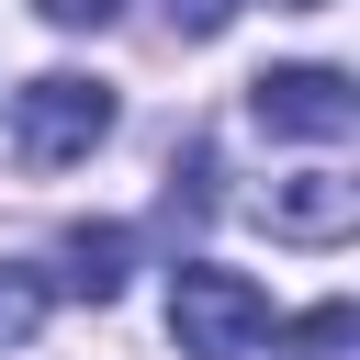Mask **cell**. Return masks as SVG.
<instances>
[{
    "mask_svg": "<svg viewBox=\"0 0 360 360\" xmlns=\"http://www.w3.org/2000/svg\"><path fill=\"white\" fill-rule=\"evenodd\" d=\"M259 225H270V236H304V248H338V236L360 225V180H338V169H292V180L259 191Z\"/></svg>",
    "mask_w": 360,
    "mask_h": 360,
    "instance_id": "obj_4",
    "label": "cell"
},
{
    "mask_svg": "<svg viewBox=\"0 0 360 360\" xmlns=\"http://www.w3.org/2000/svg\"><path fill=\"white\" fill-rule=\"evenodd\" d=\"M68 292L112 304V292H124V236H79V270H68Z\"/></svg>",
    "mask_w": 360,
    "mask_h": 360,
    "instance_id": "obj_6",
    "label": "cell"
},
{
    "mask_svg": "<svg viewBox=\"0 0 360 360\" xmlns=\"http://www.w3.org/2000/svg\"><path fill=\"white\" fill-rule=\"evenodd\" d=\"M45 22L56 34H90V22H112V0H45Z\"/></svg>",
    "mask_w": 360,
    "mask_h": 360,
    "instance_id": "obj_7",
    "label": "cell"
},
{
    "mask_svg": "<svg viewBox=\"0 0 360 360\" xmlns=\"http://www.w3.org/2000/svg\"><path fill=\"white\" fill-rule=\"evenodd\" d=\"M45 304H56V281H45L34 259H0V349H22V338L45 326Z\"/></svg>",
    "mask_w": 360,
    "mask_h": 360,
    "instance_id": "obj_5",
    "label": "cell"
},
{
    "mask_svg": "<svg viewBox=\"0 0 360 360\" xmlns=\"http://www.w3.org/2000/svg\"><path fill=\"white\" fill-rule=\"evenodd\" d=\"M281 11H326V0H281Z\"/></svg>",
    "mask_w": 360,
    "mask_h": 360,
    "instance_id": "obj_9",
    "label": "cell"
},
{
    "mask_svg": "<svg viewBox=\"0 0 360 360\" xmlns=\"http://www.w3.org/2000/svg\"><path fill=\"white\" fill-rule=\"evenodd\" d=\"M248 124L259 135H292V146H338L360 124V90L338 68H259L248 79Z\"/></svg>",
    "mask_w": 360,
    "mask_h": 360,
    "instance_id": "obj_3",
    "label": "cell"
},
{
    "mask_svg": "<svg viewBox=\"0 0 360 360\" xmlns=\"http://www.w3.org/2000/svg\"><path fill=\"white\" fill-rule=\"evenodd\" d=\"M101 135H112V90H101V79L45 68V79L11 90V158H22V169H79Z\"/></svg>",
    "mask_w": 360,
    "mask_h": 360,
    "instance_id": "obj_2",
    "label": "cell"
},
{
    "mask_svg": "<svg viewBox=\"0 0 360 360\" xmlns=\"http://www.w3.org/2000/svg\"><path fill=\"white\" fill-rule=\"evenodd\" d=\"M169 11H180V22H191V34H214V22H225V11H236V0H169Z\"/></svg>",
    "mask_w": 360,
    "mask_h": 360,
    "instance_id": "obj_8",
    "label": "cell"
},
{
    "mask_svg": "<svg viewBox=\"0 0 360 360\" xmlns=\"http://www.w3.org/2000/svg\"><path fill=\"white\" fill-rule=\"evenodd\" d=\"M169 338H180V360H248L270 338V292L225 259H180L169 270Z\"/></svg>",
    "mask_w": 360,
    "mask_h": 360,
    "instance_id": "obj_1",
    "label": "cell"
}]
</instances>
